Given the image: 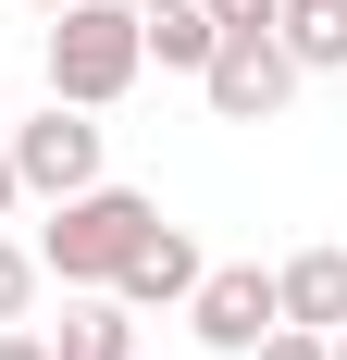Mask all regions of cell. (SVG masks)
Listing matches in <instances>:
<instances>
[{"label":"cell","instance_id":"cell-3","mask_svg":"<svg viewBox=\"0 0 347 360\" xmlns=\"http://www.w3.org/2000/svg\"><path fill=\"white\" fill-rule=\"evenodd\" d=\"M199 100L223 112V124H273V112L298 100V63H285V37H273V25H236V37H211V63H199Z\"/></svg>","mask_w":347,"mask_h":360},{"label":"cell","instance_id":"cell-2","mask_svg":"<svg viewBox=\"0 0 347 360\" xmlns=\"http://www.w3.org/2000/svg\"><path fill=\"white\" fill-rule=\"evenodd\" d=\"M137 75H149V50H137V13H124V0H63V13H50V100L112 112Z\"/></svg>","mask_w":347,"mask_h":360},{"label":"cell","instance_id":"cell-15","mask_svg":"<svg viewBox=\"0 0 347 360\" xmlns=\"http://www.w3.org/2000/svg\"><path fill=\"white\" fill-rule=\"evenodd\" d=\"M13 199H25V186H13V149H0V212H13Z\"/></svg>","mask_w":347,"mask_h":360},{"label":"cell","instance_id":"cell-8","mask_svg":"<svg viewBox=\"0 0 347 360\" xmlns=\"http://www.w3.org/2000/svg\"><path fill=\"white\" fill-rule=\"evenodd\" d=\"M50 360H137V311H124L112 286H87L63 311V335H50Z\"/></svg>","mask_w":347,"mask_h":360},{"label":"cell","instance_id":"cell-18","mask_svg":"<svg viewBox=\"0 0 347 360\" xmlns=\"http://www.w3.org/2000/svg\"><path fill=\"white\" fill-rule=\"evenodd\" d=\"M25 13H63V0H25Z\"/></svg>","mask_w":347,"mask_h":360},{"label":"cell","instance_id":"cell-6","mask_svg":"<svg viewBox=\"0 0 347 360\" xmlns=\"http://www.w3.org/2000/svg\"><path fill=\"white\" fill-rule=\"evenodd\" d=\"M211 261L186 249V236H174V224H149L137 249H124V274H112V298H124V311H186V286H199Z\"/></svg>","mask_w":347,"mask_h":360},{"label":"cell","instance_id":"cell-11","mask_svg":"<svg viewBox=\"0 0 347 360\" xmlns=\"http://www.w3.org/2000/svg\"><path fill=\"white\" fill-rule=\"evenodd\" d=\"M25 298H37V249L0 236V323H25Z\"/></svg>","mask_w":347,"mask_h":360},{"label":"cell","instance_id":"cell-13","mask_svg":"<svg viewBox=\"0 0 347 360\" xmlns=\"http://www.w3.org/2000/svg\"><path fill=\"white\" fill-rule=\"evenodd\" d=\"M199 13H211L223 37H236V25H273V0H199Z\"/></svg>","mask_w":347,"mask_h":360},{"label":"cell","instance_id":"cell-17","mask_svg":"<svg viewBox=\"0 0 347 360\" xmlns=\"http://www.w3.org/2000/svg\"><path fill=\"white\" fill-rule=\"evenodd\" d=\"M124 13H162V0H124Z\"/></svg>","mask_w":347,"mask_h":360},{"label":"cell","instance_id":"cell-7","mask_svg":"<svg viewBox=\"0 0 347 360\" xmlns=\"http://www.w3.org/2000/svg\"><path fill=\"white\" fill-rule=\"evenodd\" d=\"M273 311H285L298 335H335V323H347V249H298V261L273 274Z\"/></svg>","mask_w":347,"mask_h":360},{"label":"cell","instance_id":"cell-4","mask_svg":"<svg viewBox=\"0 0 347 360\" xmlns=\"http://www.w3.org/2000/svg\"><path fill=\"white\" fill-rule=\"evenodd\" d=\"M0 149H13V186H25V199H74V186H100V124H87L74 100H50L37 124H13Z\"/></svg>","mask_w":347,"mask_h":360},{"label":"cell","instance_id":"cell-16","mask_svg":"<svg viewBox=\"0 0 347 360\" xmlns=\"http://www.w3.org/2000/svg\"><path fill=\"white\" fill-rule=\"evenodd\" d=\"M322 360H347V323H335V335H322Z\"/></svg>","mask_w":347,"mask_h":360},{"label":"cell","instance_id":"cell-1","mask_svg":"<svg viewBox=\"0 0 347 360\" xmlns=\"http://www.w3.org/2000/svg\"><path fill=\"white\" fill-rule=\"evenodd\" d=\"M149 199L137 186H74V199H50V224H37V274H63V286H112V274H124V249H137L149 236Z\"/></svg>","mask_w":347,"mask_h":360},{"label":"cell","instance_id":"cell-12","mask_svg":"<svg viewBox=\"0 0 347 360\" xmlns=\"http://www.w3.org/2000/svg\"><path fill=\"white\" fill-rule=\"evenodd\" d=\"M248 360H322V335H298V323H273V335H261Z\"/></svg>","mask_w":347,"mask_h":360},{"label":"cell","instance_id":"cell-9","mask_svg":"<svg viewBox=\"0 0 347 360\" xmlns=\"http://www.w3.org/2000/svg\"><path fill=\"white\" fill-rule=\"evenodd\" d=\"M273 37L298 75H335L347 63V0H273Z\"/></svg>","mask_w":347,"mask_h":360},{"label":"cell","instance_id":"cell-10","mask_svg":"<svg viewBox=\"0 0 347 360\" xmlns=\"http://www.w3.org/2000/svg\"><path fill=\"white\" fill-rule=\"evenodd\" d=\"M211 37H223V25H211L199 0H162V13H137V50H149L162 75H199V63H211Z\"/></svg>","mask_w":347,"mask_h":360},{"label":"cell","instance_id":"cell-14","mask_svg":"<svg viewBox=\"0 0 347 360\" xmlns=\"http://www.w3.org/2000/svg\"><path fill=\"white\" fill-rule=\"evenodd\" d=\"M0 360H50V335H25V323H0Z\"/></svg>","mask_w":347,"mask_h":360},{"label":"cell","instance_id":"cell-5","mask_svg":"<svg viewBox=\"0 0 347 360\" xmlns=\"http://www.w3.org/2000/svg\"><path fill=\"white\" fill-rule=\"evenodd\" d=\"M273 323H285V311H273V274H261V261H211L199 286H186V335L223 348V360H248Z\"/></svg>","mask_w":347,"mask_h":360}]
</instances>
